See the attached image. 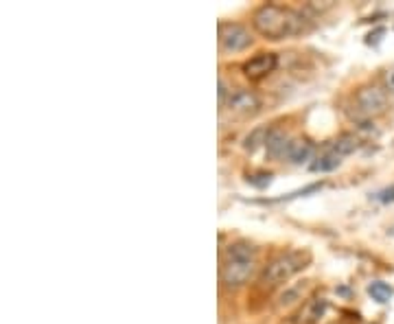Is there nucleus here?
Instances as JSON below:
<instances>
[{
  "mask_svg": "<svg viewBox=\"0 0 394 324\" xmlns=\"http://www.w3.org/2000/svg\"><path fill=\"white\" fill-rule=\"evenodd\" d=\"M252 25L267 40H285L304 33L309 29V20L302 11L269 3L254 11Z\"/></svg>",
  "mask_w": 394,
  "mask_h": 324,
  "instance_id": "f257e3e1",
  "label": "nucleus"
},
{
  "mask_svg": "<svg viewBox=\"0 0 394 324\" xmlns=\"http://www.w3.org/2000/svg\"><path fill=\"white\" fill-rule=\"evenodd\" d=\"M257 270V248L250 241H233L221 258L219 278L228 289H239L252 278Z\"/></svg>",
  "mask_w": 394,
  "mask_h": 324,
  "instance_id": "f03ea898",
  "label": "nucleus"
},
{
  "mask_svg": "<svg viewBox=\"0 0 394 324\" xmlns=\"http://www.w3.org/2000/svg\"><path fill=\"white\" fill-rule=\"evenodd\" d=\"M309 261H311L309 252H300V250L283 252L263 268V272L259 276V283H261V287H267V289L281 287L289 278H294L298 272H302L309 265Z\"/></svg>",
  "mask_w": 394,
  "mask_h": 324,
  "instance_id": "7ed1b4c3",
  "label": "nucleus"
},
{
  "mask_svg": "<svg viewBox=\"0 0 394 324\" xmlns=\"http://www.w3.org/2000/svg\"><path fill=\"white\" fill-rule=\"evenodd\" d=\"M355 105H357V112L362 116H366V119L377 116L388 107V92L377 83L362 85V88L355 92Z\"/></svg>",
  "mask_w": 394,
  "mask_h": 324,
  "instance_id": "20e7f679",
  "label": "nucleus"
},
{
  "mask_svg": "<svg viewBox=\"0 0 394 324\" xmlns=\"http://www.w3.org/2000/svg\"><path fill=\"white\" fill-rule=\"evenodd\" d=\"M252 44V33L239 23H219V47L228 53L245 51Z\"/></svg>",
  "mask_w": 394,
  "mask_h": 324,
  "instance_id": "39448f33",
  "label": "nucleus"
},
{
  "mask_svg": "<svg viewBox=\"0 0 394 324\" xmlns=\"http://www.w3.org/2000/svg\"><path fill=\"white\" fill-rule=\"evenodd\" d=\"M223 107H228L230 112L241 114V116H252L261 110V97L252 90H230V97L223 103Z\"/></svg>",
  "mask_w": 394,
  "mask_h": 324,
  "instance_id": "423d86ee",
  "label": "nucleus"
},
{
  "mask_svg": "<svg viewBox=\"0 0 394 324\" xmlns=\"http://www.w3.org/2000/svg\"><path fill=\"white\" fill-rule=\"evenodd\" d=\"M276 66H278V57L274 53H259L243 64V75L250 81H261L269 73H274Z\"/></svg>",
  "mask_w": 394,
  "mask_h": 324,
  "instance_id": "0eeeda50",
  "label": "nucleus"
},
{
  "mask_svg": "<svg viewBox=\"0 0 394 324\" xmlns=\"http://www.w3.org/2000/svg\"><path fill=\"white\" fill-rule=\"evenodd\" d=\"M326 309H328V300H326L324 296L316 294V296H311V298L304 302L302 309L296 313L294 322H296V324H320V320L324 318Z\"/></svg>",
  "mask_w": 394,
  "mask_h": 324,
  "instance_id": "6e6552de",
  "label": "nucleus"
},
{
  "mask_svg": "<svg viewBox=\"0 0 394 324\" xmlns=\"http://www.w3.org/2000/svg\"><path fill=\"white\" fill-rule=\"evenodd\" d=\"M292 145V138H289L281 127H269V134L265 140V149H267V156L272 160H281L287 156V149Z\"/></svg>",
  "mask_w": 394,
  "mask_h": 324,
  "instance_id": "1a4fd4ad",
  "label": "nucleus"
},
{
  "mask_svg": "<svg viewBox=\"0 0 394 324\" xmlns=\"http://www.w3.org/2000/svg\"><path fill=\"white\" fill-rule=\"evenodd\" d=\"M314 154H316L314 143H309L307 138H296V140H292V145H289L285 158L292 164H304L314 158Z\"/></svg>",
  "mask_w": 394,
  "mask_h": 324,
  "instance_id": "9d476101",
  "label": "nucleus"
},
{
  "mask_svg": "<svg viewBox=\"0 0 394 324\" xmlns=\"http://www.w3.org/2000/svg\"><path fill=\"white\" fill-rule=\"evenodd\" d=\"M359 136H355V134H340L335 140H331L328 145H326V151H331V154H335V156H340V158H344V156H350V154H355V151L359 149Z\"/></svg>",
  "mask_w": 394,
  "mask_h": 324,
  "instance_id": "9b49d317",
  "label": "nucleus"
},
{
  "mask_svg": "<svg viewBox=\"0 0 394 324\" xmlns=\"http://www.w3.org/2000/svg\"><path fill=\"white\" fill-rule=\"evenodd\" d=\"M342 164V158L335 156V154H331V151L324 149V154H320L314 162H311V171H316V174H328V171H333Z\"/></svg>",
  "mask_w": 394,
  "mask_h": 324,
  "instance_id": "f8f14e48",
  "label": "nucleus"
},
{
  "mask_svg": "<svg viewBox=\"0 0 394 324\" xmlns=\"http://www.w3.org/2000/svg\"><path fill=\"white\" fill-rule=\"evenodd\" d=\"M368 294L372 296V300H377L379 305H386V302L392 300L394 289L388 283H383V280H372V283L368 285Z\"/></svg>",
  "mask_w": 394,
  "mask_h": 324,
  "instance_id": "ddd939ff",
  "label": "nucleus"
},
{
  "mask_svg": "<svg viewBox=\"0 0 394 324\" xmlns=\"http://www.w3.org/2000/svg\"><path fill=\"white\" fill-rule=\"evenodd\" d=\"M267 134H269V127H257V129H252L250 134L245 136V140H243V147H245V151H257L259 147H265V140H267Z\"/></svg>",
  "mask_w": 394,
  "mask_h": 324,
  "instance_id": "4468645a",
  "label": "nucleus"
},
{
  "mask_svg": "<svg viewBox=\"0 0 394 324\" xmlns=\"http://www.w3.org/2000/svg\"><path fill=\"white\" fill-rule=\"evenodd\" d=\"M247 184H252L257 188H265L272 184V174L269 171H259V174H250L247 176Z\"/></svg>",
  "mask_w": 394,
  "mask_h": 324,
  "instance_id": "2eb2a0df",
  "label": "nucleus"
},
{
  "mask_svg": "<svg viewBox=\"0 0 394 324\" xmlns=\"http://www.w3.org/2000/svg\"><path fill=\"white\" fill-rule=\"evenodd\" d=\"M300 292H302L300 285H296V287H292V289H287V292L281 296V305H292V302H296V300L300 298Z\"/></svg>",
  "mask_w": 394,
  "mask_h": 324,
  "instance_id": "dca6fc26",
  "label": "nucleus"
},
{
  "mask_svg": "<svg viewBox=\"0 0 394 324\" xmlns=\"http://www.w3.org/2000/svg\"><path fill=\"white\" fill-rule=\"evenodd\" d=\"M383 88H386L388 95H394V64L388 66L386 73H383Z\"/></svg>",
  "mask_w": 394,
  "mask_h": 324,
  "instance_id": "f3484780",
  "label": "nucleus"
},
{
  "mask_svg": "<svg viewBox=\"0 0 394 324\" xmlns=\"http://www.w3.org/2000/svg\"><path fill=\"white\" fill-rule=\"evenodd\" d=\"M375 200L381 202V204H392L394 202V184L383 188V191H379V193H375Z\"/></svg>",
  "mask_w": 394,
  "mask_h": 324,
  "instance_id": "a211bd4d",
  "label": "nucleus"
}]
</instances>
